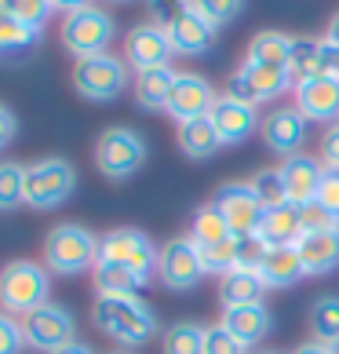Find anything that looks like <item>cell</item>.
<instances>
[{
	"instance_id": "6da1fadb",
	"label": "cell",
	"mask_w": 339,
	"mask_h": 354,
	"mask_svg": "<svg viewBox=\"0 0 339 354\" xmlns=\"http://www.w3.org/2000/svg\"><path fill=\"white\" fill-rule=\"evenodd\" d=\"M91 322L102 336H110L121 347H142L157 333V314L139 296H95Z\"/></svg>"
},
{
	"instance_id": "7a4b0ae2",
	"label": "cell",
	"mask_w": 339,
	"mask_h": 354,
	"mask_svg": "<svg viewBox=\"0 0 339 354\" xmlns=\"http://www.w3.org/2000/svg\"><path fill=\"white\" fill-rule=\"evenodd\" d=\"M51 296V270L33 259H11L0 270V310L26 318L30 310L44 307Z\"/></svg>"
},
{
	"instance_id": "3957f363",
	"label": "cell",
	"mask_w": 339,
	"mask_h": 354,
	"mask_svg": "<svg viewBox=\"0 0 339 354\" xmlns=\"http://www.w3.org/2000/svg\"><path fill=\"white\" fill-rule=\"evenodd\" d=\"M99 263V238L81 223H59L48 230L44 238V267L51 274H81V270H95Z\"/></svg>"
},
{
	"instance_id": "277c9868",
	"label": "cell",
	"mask_w": 339,
	"mask_h": 354,
	"mask_svg": "<svg viewBox=\"0 0 339 354\" xmlns=\"http://www.w3.org/2000/svg\"><path fill=\"white\" fill-rule=\"evenodd\" d=\"M157 256H161V248L135 227H117L99 238V263H117V267L139 274L146 285L157 274Z\"/></svg>"
},
{
	"instance_id": "5b68a950",
	"label": "cell",
	"mask_w": 339,
	"mask_h": 354,
	"mask_svg": "<svg viewBox=\"0 0 339 354\" xmlns=\"http://www.w3.org/2000/svg\"><path fill=\"white\" fill-rule=\"evenodd\" d=\"M77 190V172L66 157H44V161L26 165V205L37 212L59 208L62 201H70V194Z\"/></svg>"
},
{
	"instance_id": "8992f818",
	"label": "cell",
	"mask_w": 339,
	"mask_h": 354,
	"mask_svg": "<svg viewBox=\"0 0 339 354\" xmlns=\"http://www.w3.org/2000/svg\"><path fill=\"white\" fill-rule=\"evenodd\" d=\"M128 62L102 51V55H91V59H77L73 66V88L81 91L84 99L91 102H113L121 91L128 88Z\"/></svg>"
},
{
	"instance_id": "52a82bcc",
	"label": "cell",
	"mask_w": 339,
	"mask_h": 354,
	"mask_svg": "<svg viewBox=\"0 0 339 354\" xmlns=\"http://www.w3.org/2000/svg\"><path fill=\"white\" fill-rule=\"evenodd\" d=\"M117 26L113 19L106 15L102 8H84V11H73V15L62 19V44H66L70 55L77 59H91V55H102V51H110V41H113Z\"/></svg>"
},
{
	"instance_id": "ba28073f",
	"label": "cell",
	"mask_w": 339,
	"mask_h": 354,
	"mask_svg": "<svg viewBox=\"0 0 339 354\" xmlns=\"http://www.w3.org/2000/svg\"><path fill=\"white\" fill-rule=\"evenodd\" d=\"M146 161V139L135 128H106L95 142V165L106 179H128Z\"/></svg>"
},
{
	"instance_id": "9c48e42d",
	"label": "cell",
	"mask_w": 339,
	"mask_h": 354,
	"mask_svg": "<svg viewBox=\"0 0 339 354\" xmlns=\"http://www.w3.org/2000/svg\"><path fill=\"white\" fill-rule=\"evenodd\" d=\"M157 278L164 288L172 292H190L197 288L208 270H204V259H201V248L193 245V238H172L161 245V256H157Z\"/></svg>"
},
{
	"instance_id": "30bf717a",
	"label": "cell",
	"mask_w": 339,
	"mask_h": 354,
	"mask_svg": "<svg viewBox=\"0 0 339 354\" xmlns=\"http://www.w3.org/2000/svg\"><path fill=\"white\" fill-rule=\"evenodd\" d=\"M22 333H26V347H33L41 354H55L77 339V322L62 304L48 299L44 307H37L22 318Z\"/></svg>"
},
{
	"instance_id": "8fae6325",
	"label": "cell",
	"mask_w": 339,
	"mask_h": 354,
	"mask_svg": "<svg viewBox=\"0 0 339 354\" xmlns=\"http://www.w3.org/2000/svg\"><path fill=\"white\" fill-rule=\"evenodd\" d=\"M212 205L223 212V219L230 223V230L238 234V238H255L259 227H263L267 208L255 198V190L249 183H223V187L215 190Z\"/></svg>"
},
{
	"instance_id": "7c38bea8",
	"label": "cell",
	"mask_w": 339,
	"mask_h": 354,
	"mask_svg": "<svg viewBox=\"0 0 339 354\" xmlns=\"http://www.w3.org/2000/svg\"><path fill=\"white\" fill-rule=\"evenodd\" d=\"M172 55H175V48H172V41H168V30L161 22H139L124 37V62L135 73L172 66Z\"/></svg>"
},
{
	"instance_id": "4fadbf2b",
	"label": "cell",
	"mask_w": 339,
	"mask_h": 354,
	"mask_svg": "<svg viewBox=\"0 0 339 354\" xmlns=\"http://www.w3.org/2000/svg\"><path fill=\"white\" fill-rule=\"evenodd\" d=\"M289 88H292L289 70H267V66H249V62H241V70H238V73H230L226 95L259 106V102L281 99Z\"/></svg>"
},
{
	"instance_id": "5bb4252c",
	"label": "cell",
	"mask_w": 339,
	"mask_h": 354,
	"mask_svg": "<svg viewBox=\"0 0 339 354\" xmlns=\"http://www.w3.org/2000/svg\"><path fill=\"white\" fill-rule=\"evenodd\" d=\"M215 99H219L215 88L201 73H179L164 110L175 117V124H186V121H197V117H212Z\"/></svg>"
},
{
	"instance_id": "9a60e30c",
	"label": "cell",
	"mask_w": 339,
	"mask_h": 354,
	"mask_svg": "<svg viewBox=\"0 0 339 354\" xmlns=\"http://www.w3.org/2000/svg\"><path fill=\"white\" fill-rule=\"evenodd\" d=\"M259 132H263V142L273 153L296 157V153H303V142H307V117L296 106L270 110L263 117V124H259Z\"/></svg>"
},
{
	"instance_id": "2e32d148",
	"label": "cell",
	"mask_w": 339,
	"mask_h": 354,
	"mask_svg": "<svg viewBox=\"0 0 339 354\" xmlns=\"http://www.w3.org/2000/svg\"><path fill=\"white\" fill-rule=\"evenodd\" d=\"M212 124H215L223 147H238V142L249 139L263 121H259V110L252 106V102H241L233 95H219L215 106H212Z\"/></svg>"
},
{
	"instance_id": "e0dca14e",
	"label": "cell",
	"mask_w": 339,
	"mask_h": 354,
	"mask_svg": "<svg viewBox=\"0 0 339 354\" xmlns=\"http://www.w3.org/2000/svg\"><path fill=\"white\" fill-rule=\"evenodd\" d=\"M164 30H168V41H172L175 55H204L215 44V26L201 19L197 11H190L186 4L164 22Z\"/></svg>"
},
{
	"instance_id": "ac0fdd59",
	"label": "cell",
	"mask_w": 339,
	"mask_h": 354,
	"mask_svg": "<svg viewBox=\"0 0 339 354\" xmlns=\"http://www.w3.org/2000/svg\"><path fill=\"white\" fill-rule=\"evenodd\" d=\"M296 110L307 117V121H325L336 124L339 121V77L321 73L314 81L296 88Z\"/></svg>"
},
{
	"instance_id": "d6986e66",
	"label": "cell",
	"mask_w": 339,
	"mask_h": 354,
	"mask_svg": "<svg viewBox=\"0 0 339 354\" xmlns=\"http://www.w3.org/2000/svg\"><path fill=\"white\" fill-rule=\"evenodd\" d=\"M281 179H284V190H289L292 205L318 201V190H321V179H325V165L318 161V157H310V153L284 157Z\"/></svg>"
},
{
	"instance_id": "ffe728a7",
	"label": "cell",
	"mask_w": 339,
	"mask_h": 354,
	"mask_svg": "<svg viewBox=\"0 0 339 354\" xmlns=\"http://www.w3.org/2000/svg\"><path fill=\"white\" fill-rule=\"evenodd\" d=\"M303 219H299V205H278L267 208L263 227H259L255 238L263 241V248H292L303 238Z\"/></svg>"
},
{
	"instance_id": "44dd1931",
	"label": "cell",
	"mask_w": 339,
	"mask_h": 354,
	"mask_svg": "<svg viewBox=\"0 0 339 354\" xmlns=\"http://www.w3.org/2000/svg\"><path fill=\"white\" fill-rule=\"evenodd\" d=\"M307 274H332L339 267V227L336 230H310L296 245Z\"/></svg>"
},
{
	"instance_id": "7402d4cb",
	"label": "cell",
	"mask_w": 339,
	"mask_h": 354,
	"mask_svg": "<svg viewBox=\"0 0 339 354\" xmlns=\"http://www.w3.org/2000/svg\"><path fill=\"white\" fill-rule=\"evenodd\" d=\"M263 292H267V281L259 278L255 267H233L219 278V304H223V310L263 304Z\"/></svg>"
},
{
	"instance_id": "603a6c76",
	"label": "cell",
	"mask_w": 339,
	"mask_h": 354,
	"mask_svg": "<svg viewBox=\"0 0 339 354\" xmlns=\"http://www.w3.org/2000/svg\"><path fill=\"white\" fill-rule=\"evenodd\" d=\"M255 270H259V278L267 281V288H292L296 281L307 278L303 259H299L296 245L292 248H263Z\"/></svg>"
},
{
	"instance_id": "cb8c5ba5",
	"label": "cell",
	"mask_w": 339,
	"mask_h": 354,
	"mask_svg": "<svg viewBox=\"0 0 339 354\" xmlns=\"http://www.w3.org/2000/svg\"><path fill=\"white\" fill-rule=\"evenodd\" d=\"M219 325H223L233 339H241L244 347H255L259 339L273 329V318H270V310L263 304H249V307L223 310V322H219Z\"/></svg>"
},
{
	"instance_id": "d4e9b609",
	"label": "cell",
	"mask_w": 339,
	"mask_h": 354,
	"mask_svg": "<svg viewBox=\"0 0 339 354\" xmlns=\"http://www.w3.org/2000/svg\"><path fill=\"white\" fill-rule=\"evenodd\" d=\"M289 51H292V37L281 30H263L249 41L244 62L249 66H267V70H289Z\"/></svg>"
},
{
	"instance_id": "484cf974",
	"label": "cell",
	"mask_w": 339,
	"mask_h": 354,
	"mask_svg": "<svg viewBox=\"0 0 339 354\" xmlns=\"http://www.w3.org/2000/svg\"><path fill=\"white\" fill-rule=\"evenodd\" d=\"M175 70L172 66H157V70H142L135 73V102L142 110H164L168 95L175 88Z\"/></svg>"
},
{
	"instance_id": "4316f807",
	"label": "cell",
	"mask_w": 339,
	"mask_h": 354,
	"mask_svg": "<svg viewBox=\"0 0 339 354\" xmlns=\"http://www.w3.org/2000/svg\"><path fill=\"white\" fill-rule=\"evenodd\" d=\"M179 150L193 157V161H208L223 142H219V132H215V124H212V117H197V121H186V124H179Z\"/></svg>"
},
{
	"instance_id": "83f0119b",
	"label": "cell",
	"mask_w": 339,
	"mask_h": 354,
	"mask_svg": "<svg viewBox=\"0 0 339 354\" xmlns=\"http://www.w3.org/2000/svg\"><path fill=\"white\" fill-rule=\"evenodd\" d=\"M321 41L318 37H292V51H289V77H292V88L314 81L321 77Z\"/></svg>"
},
{
	"instance_id": "f1b7e54d",
	"label": "cell",
	"mask_w": 339,
	"mask_h": 354,
	"mask_svg": "<svg viewBox=\"0 0 339 354\" xmlns=\"http://www.w3.org/2000/svg\"><path fill=\"white\" fill-rule=\"evenodd\" d=\"M190 238H193V245H197V248H215V245L230 241L233 230H230V223L223 219V212H219V208L208 201V205H201L197 212H193V219H190Z\"/></svg>"
},
{
	"instance_id": "f546056e",
	"label": "cell",
	"mask_w": 339,
	"mask_h": 354,
	"mask_svg": "<svg viewBox=\"0 0 339 354\" xmlns=\"http://www.w3.org/2000/svg\"><path fill=\"white\" fill-rule=\"evenodd\" d=\"M146 281L139 274L117 267V263H95V292L99 296H135Z\"/></svg>"
},
{
	"instance_id": "4dcf8cb0",
	"label": "cell",
	"mask_w": 339,
	"mask_h": 354,
	"mask_svg": "<svg viewBox=\"0 0 339 354\" xmlns=\"http://www.w3.org/2000/svg\"><path fill=\"white\" fill-rule=\"evenodd\" d=\"M310 333L325 347L339 339V296H318L310 304Z\"/></svg>"
},
{
	"instance_id": "1f68e13d",
	"label": "cell",
	"mask_w": 339,
	"mask_h": 354,
	"mask_svg": "<svg viewBox=\"0 0 339 354\" xmlns=\"http://www.w3.org/2000/svg\"><path fill=\"white\" fill-rule=\"evenodd\" d=\"M164 354H204V325L197 322H175L168 325V333L161 339Z\"/></svg>"
},
{
	"instance_id": "d6a6232c",
	"label": "cell",
	"mask_w": 339,
	"mask_h": 354,
	"mask_svg": "<svg viewBox=\"0 0 339 354\" xmlns=\"http://www.w3.org/2000/svg\"><path fill=\"white\" fill-rule=\"evenodd\" d=\"M26 205V165L0 161V212Z\"/></svg>"
},
{
	"instance_id": "836d02e7",
	"label": "cell",
	"mask_w": 339,
	"mask_h": 354,
	"mask_svg": "<svg viewBox=\"0 0 339 354\" xmlns=\"http://www.w3.org/2000/svg\"><path fill=\"white\" fill-rule=\"evenodd\" d=\"M37 44V33L30 26H22L15 15L0 11V55H22Z\"/></svg>"
},
{
	"instance_id": "e575fe53",
	"label": "cell",
	"mask_w": 339,
	"mask_h": 354,
	"mask_svg": "<svg viewBox=\"0 0 339 354\" xmlns=\"http://www.w3.org/2000/svg\"><path fill=\"white\" fill-rule=\"evenodd\" d=\"M249 187L255 190V198L263 201V208H278V205H292L289 201V190H284V179H281V168H263L249 179Z\"/></svg>"
},
{
	"instance_id": "d590c367",
	"label": "cell",
	"mask_w": 339,
	"mask_h": 354,
	"mask_svg": "<svg viewBox=\"0 0 339 354\" xmlns=\"http://www.w3.org/2000/svg\"><path fill=\"white\" fill-rule=\"evenodd\" d=\"M190 11H197L201 19H208L219 30V26H226L241 15V8H244V0H182Z\"/></svg>"
},
{
	"instance_id": "8d00e7d4",
	"label": "cell",
	"mask_w": 339,
	"mask_h": 354,
	"mask_svg": "<svg viewBox=\"0 0 339 354\" xmlns=\"http://www.w3.org/2000/svg\"><path fill=\"white\" fill-rule=\"evenodd\" d=\"M204 354H249L241 339H233L223 325H208L204 329Z\"/></svg>"
},
{
	"instance_id": "74e56055",
	"label": "cell",
	"mask_w": 339,
	"mask_h": 354,
	"mask_svg": "<svg viewBox=\"0 0 339 354\" xmlns=\"http://www.w3.org/2000/svg\"><path fill=\"white\" fill-rule=\"evenodd\" d=\"M26 347V333H22V322L15 314L0 310V354H22Z\"/></svg>"
},
{
	"instance_id": "f35d334b",
	"label": "cell",
	"mask_w": 339,
	"mask_h": 354,
	"mask_svg": "<svg viewBox=\"0 0 339 354\" xmlns=\"http://www.w3.org/2000/svg\"><path fill=\"white\" fill-rule=\"evenodd\" d=\"M51 4H44V0H19V8H15V19L22 22V26H30L33 33H41L44 26H48V19H51Z\"/></svg>"
},
{
	"instance_id": "ab89813d",
	"label": "cell",
	"mask_w": 339,
	"mask_h": 354,
	"mask_svg": "<svg viewBox=\"0 0 339 354\" xmlns=\"http://www.w3.org/2000/svg\"><path fill=\"white\" fill-rule=\"evenodd\" d=\"M299 219H303V230H336L339 227V219L325 208L321 201H307V205H299Z\"/></svg>"
},
{
	"instance_id": "60d3db41",
	"label": "cell",
	"mask_w": 339,
	"mask_h": 354,
	"mask_svg": "<svg viewBox=\"0 0 339 354\" xmlns=\"http://www.w3.org/2000/svg\"><path fill=\"white\" fill-rule=\"evenodd\" d=\"M318 201L339 219V168H325V179H321Z\"/></svg>"
},
{
	"instance_id": "b9f144b4",
	"label": "cell",
	"mask_w": 339,
	"mask_h": 354,
	"mask_svg": "<svg viewBox=\"0 0 339 354\" xmlns=\"http://www.w3.org/2000/svg\"><path fill=\"white\" fill-rule=\"evenodd\" d=\"M321 165L339 168V124H329V132L321 136Z\"/></svg>"
},
{
	"instance_id": "7bdbcfd3",
	"label": "cell",
	"mask_w": 339,
	"mask_h": 354,
	"mask_svg": "<svg viewBox=\"0 0 339 354\" xmlns=\"http://www.w3.org/2000/svg\"><path fill=\"white\" fill-rule=\"evenodd\" d=\"M15 132H19V124H15V113H11L8 106H0V150H4L8 142L15 139Z\"/></svg>"
},
{
	"instance_id": "ee69618b",
	"label": "cell",
	"mask_w": 339,
	"mask_h": 354,
	"mask_svg": "<svg viewBox=\"0 0 339 354\" xmlns=\"http://www.w3.org/2000/svg\"><path fill=\"white\" fill-rule=\"evenodd\" d=\"M51 8L62 11V15H73V11H84V8H91V0H51Z\"/></svg>"
},
{
	"instance_id": "f6af8a7d",
	"label": "cell",
	"mask_w": 339,
	"mask_h": 354,
	"mask_svg": "<svg viewBox=\"0 0 339 354\" xmlns=\"http://www.w3.org/2000/svg\"><path fill=\"white\" fill-rule=\"evenodd\" d=\"M292 354H329V347H325V344H318V339H310V344H299Z\"/></svg>"
},
{
	"instance_id": "bcb514c9",
	"label": "cell",
	"mask_w": 339,
	"mask_h": 354,
	"mask_svg": "<svg viewBox=\"0 0 339 354\" xmlns=\"http://www.w3.org/2000/svg\"><path fill=\"white\" fill-rule=\"evenodd\" d=\"M55 354H95L88 344H81V339H73V344H66L62 351H55Z\"/></svg>"
},
{
	"instance_id": "7dc6e473",
	"label": "cell",
	"mask_w": 339,
	"mask_h": 354,
	"mask_svg": "<svg viewBox=\"0 0 339 354\" xmlns=\"http://www.w3.org/2000/svg\"><path fill=\"white\" fill-rule=\"evenodd\" d=\"M325 44H336L339 48V15L329 22V30H325Z\"/></svg>"
},
{
	"instance_id": "c3c4849f",
	"label": "cell",
	"mask_w": 339,
	"mask_h": 354,
	"mask_svg": "<svg viewBox=\"0 0 339 354\" xmlns=\"http://www.w3.org/2000/svg\"><path fill=\"white\" fill-rule=\"evenodd\" d=\"M15 8H19V0H0V11H8V15H15Z\"/></svg>"
},
{
	"instance_id": "681fc988",
	"label": "cell",
	"mask_w": 339,
	"mask_h": 354,
	"mask_svg": "<svg viewBox=\"0 0 339 354\" xmlns=\"http://www.w3.org/2000/svg\"><path fill=\"white\" fill-rule=\"evenodd\" d=\"M329 354H339V339H332V344H329Z\"/></svg>"
},
{
	"instance_id": "f907efd6",
	"label": "cell",
	"mask_w": 339,
	"mask_h": 354,
	"mask_svg": "<svg viewBox=\"0 0 339 354\" xmlns=\"http://www.w3.org/2000/svg\"><path fill=\"white\" fill-rule=\"evenodd\" d=\"M259 354H278V351H259Z\"/></svg>"
},
{
	"instance_id": "816d5d0a",
	"label": "cell",
	"mask_w": 339,
	"mask_h": 354,
	"mask_svg": "<svg viewBox=\"0 0 339 354\" xmlns=\"http://www.w3.org/2000/svg\"><path fill=\"white\" fill-rule=\"evenodd\" d=\"M113 4H124V0H113Z\"/></svg>"
},
{
	"instance_id": "f5cc1de1",
	"label": "cell",
	"mask_w": 339,
	"mask_h": 354,
	"mask_svg": "<svg viewBox=\"0 0 339 354\" xmlns=\"http://www.w3.org/2000/svg\"><path fill=\"white\" fill-rule=\"evenodd\" d=\"M44 4H51V0H44Z\"/></svg>"
},
{
	"instance_id": "db71d44e",
	"label": "cell",
	"mask_w": 339,
	"mask_h": 354,
	"mask_svg": "<svg viewBox=\"0 0 339 354\" xmlns=\"http://www.w3.org/2000/svg\"><path fill=\"white\" fill-rule=\"evenodd\" d=\"M117 354H124V351H117Z\"/></svg>"
},
{
	"instance_id": "11a10c76",
	"label": "cell",
	"mask_w": 339,
	"mask_h": 354,
	"mask_svg": "<svg viewBox=\"0 0 339 354\" xmlns=\"http://www.w3.org/2000/svg\"><path fill=\"white\" fill-rule=\"evenodd\" d=\"M336 124H339V121H336Z\"/></svg>"
}]
</instances>
